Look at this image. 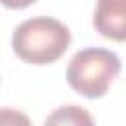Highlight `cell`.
Segmentation results:
<instances>
[{"label": "cell", "mask_w": 126, "mask_h": 126, "mask_svg": "<svg viewBox=\"0 0 126 126\" xmlns=\"http://www.w3.org/2000/svg\"><path fill=\"white\" fill-rule=\"evenodd\" d=\"M71 43V30L49 16H35L20 22L12 33L14 53L32 65L57 61Z\"/></svg>", "instance_id": "obj_1"}, {"label": "cell", "mask_w": 126, "mask_h": 126, "mask_svg": "<svg viewBox=\"0 0 126 126\" xmlns=\"http://www.w3.org/2000/svg\"><path fill=\"white\" fill-rule=\"evenodd\" d=\"M122 69L116 51L106 47H85L77 51L67 65L65 79L69 87L85 98H100Z\"/></svg>", "instance_id": "obj_2"}, {"label": "cell", "mask_w": 126, "mask_h": 126, "mask_svg": "<svg viewBox=\"0 0 126 126\" xmlns=\"http://www.w3.org/2000/svg\"><path fill=\"white\" fill-rule=\"evenodd\" d=\"M93 24L100 35L126 41V0H96Z\"/></svg>", "instance_id": "obj_3"}, {"label": "cell", "mask_w": 126, "mask_h": 126, "mask_svg": "<svg viewBox=\"0 0 126 126\" xmlns=\"http://www.w3.org/2000/svg\"><path fill=\"white\" fill-rule=\"evenodd\" d=\"M43 126H94L91 112L79 104H63L49 112Z\"/></svg>", "instance_id": "obj_4"}, {"label": "cell", "mask_w": 126, "mask_h": 126, "mask_svg": "<svg viewBox=\"0 0 126 126\" xmlns=\"http://www.w3.org/2000/svg\"><path fill=\"white\" fill-rule=\"evenodd\" d=\"M0 126H33L30 116L12 106H0Z\"/></svg>", "instance_id": "obj_5"}, {"label": "cell", "mask_w": 126, "mask_h": 126, "mask_svg": "<svg viewBox=\"0 0 126 126\" xmlns=\"http://www.w3.org/2000/svg\"><path fill=\"white\" fill-rule=\"evenodd\" d=\"M33 2H35V0H0V4H2V6L12 8V10L26 8V6H30V4H33Z\"/></svg>", "instance_id": "obj_6"}]
</instances>
